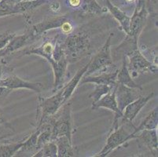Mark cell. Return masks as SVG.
<instances>
[{
    "instance_id": "cell-1",
    "label": "cell",
    "mask_w": 158,
    "mask_h": 157,
    "mask_svg": "<svg viewBox=\"0 0 158 157\" xmlns=\"http://www.w3.org/2000/svg\"><path fill=\"white\" fill-rule=\"evenodd\" d=\"M53 50H54L53 41L48 40V41H45L44 43H43L39 47H31V48H28L24 50L22 54L24 55L34 54V55L40 56V57L45 58L51 64L54 76V90H56L61 86V83H63V80H64L69 62L65 56L61 57L57 61L54 60L53 58Z\"/></svg>"
},
{
    "instance_id": "cell-2",
    "label": "cell",
    "mask_w": 158,
    "mask_h": 157,
    "mask_svg": "<svg viewBox=\"0 0 158 157\" xmlns=\"http://www.w3.org/2000/svg\"><path fill=\"white\" fill-rule=\"evenodd\" d=\"M122 47H126L124 54L128 57V63H127V68L132 78H135L139 74L144 72L157 73V65L150 62L143 55L138 47V42L135 41L130 37H126L125 40L122 43Z\"/></svg>"
},
{
    "instance_id": "cell-3",
    "label": "cell",
    "mask_w": 158,
    "mask_h": 157,
    "mask_svg": "<svg viewBox=\"0 0 158 157\" xmlns=\"http://www.w3.org/2000/svg\"><path fill=\"white\" fill-rule=\"evenodd\" d=\"M61 45L69 63L81 60L89 55L91 50L90 35L84 31H78L67 35Z\"/></svg>"
},
{
    "instance_id": "cell-4",
    "label": "cell",
    "mask_w": 158,
    "mask_h": 157,
    "mask_svg": "<svg viewBox=\"0 0 158 157\" xmlns=\"http://www.w3.org/2000/svg\"><path fill=\"white\" fill-rule=\"evenodd\" d=\"M51 126V141H55L57 138L66 136L72 140L73 123H72L71 104L64 103L55 114L47 119Z\"/></svg>"
},
{
    "instance_id": "cell-5",
    "label": "cell",
    "mask_w": 158,
    "mask_h": 157,
    "mask_svg": "<svg viewBox=\"0 0 158 157\" xmlns=\"http://www.w3.org/2000/svg\"><path fill=\"white\" fill-rule=\"evenodd\" d=\"M135 128L133 123L127 122H122V124L119 125L116 129L111 130V132L108 135L106 139V145L102 148L101 152L98 153L95 156L105 157L107 156L110 152H113L116 149L119 148L120 145L125 143L126 142L137 138V134H132V131L130 129Z\"/></svg>"
},
{
    "instance_id": "cell-6",
    "label": "cell",
    "mask_w": 158,
    "mask_h": 157,
    "mask_svg": "<svg viewBox=\"0 0 158 157\" xmlns=\"http://www.w3.org/2000/svg\"><path fill=\"white\" fill-rule=\"evenodd\" d=\"M63 105L64 102L61 89L51 97H43L40 96L38 97L36 112L37 127L47 123V119L55 114Z\"/></svg>"
},
{
    "instance_id": "cell-7",
    "label": "cell",
    "mask_w": 158,
    "mask_h": 157,
    "mask_svg": "<svg viewBox=\"0 0 158 157\" xmlns=\"http://www.w3.org/2000/svg\"><path fill=\"white\" fill-rule=\"evenodd\" d=\"M113 36V34H110L106 43H104L102 49L98 52L96 55L90 60V64L88 66L87 72H85V76L87 75L94 74L106 72L111 68L114 67L112 58L111 51H110V46H111V39Z\"/></svg>"
},
{
    "instance_id": "cell-8",
    "label": "cell",
    "mask_w": 158,
    "mask_h": 157,
    "mask_svg": "<svg viewBox=\"0 0 158 157\" xmlns=\"http://www.w3.org/2000/svg\"><path fill=\"white\" fill-rule=\"evenodd\" d=\"M56 28H59L62 33H64V35H68L73 31L74 26H73V21L69 17L64 15L44 20L33 25L31 31L35 36L38 37L49 30L56 29Z\"/></svg>"
},
{
    "instance_id": "cell-9",
    "label": "cell",
    "mask_w": 158,
    "mask_h": 157,
    "mask_svg": "<svg viewBox=\"0 0 158 157\" xmlns=\"http://www.w3.org/2000/svg\"><path fill=\"white\" fill-rule=\"evenodd\" d=\"M0 86L5 87L10 91L18 89H28L36 93H41L43 90L42 83L26 81L14 74L2 77L0 80Z\"/></svg>"
},
{
    "instance_id": "cell-10",
    "label": "cell",
    "mask_w": 158,
    "mask_h": 157,
    "mask_svg": "<svg viewBox=\"0 0 158 157\" xmlns=\"http://www.w3.org/2000/svg\"><path fill=\"white\" fill-rule=\"evenodd\" d=\"M116 86V85H115ZM115 86L114 88L104 95L103 97L99 99L95 103L92 104V109H98L100 108H105V109H110V111L115 113V118L113 120V127L111 130L116 129L119 126V122L123 116V112H120L118 108V105L116 100V95H115Z\"/></svg>"
},
{
    "instance_id": "cell-11",
    "label": "cell",
    "mask_w": 158,
    "mask_h": 157,
    "mask_svg": "<svg viewBox=\"0 0 158 157\" xmlns=\"http://www.w3.org/2000/svg\"><path fill=\"white\" fill-rule=\"evenodd\" d=\"M148 14L149 13H148L146 3L140 10H136V9L135 10L134 14L131 17L129 32L128 34H127V36L133 39L135 41H138L139 35L146 25Z\"/></svg>"
},
{
    "instance_id": "cell-12",
    "label": "cell",
    "mask_w": 158,
    "mask_h": 157,
    "mask_svg": "<svg viewBox=\"0 0 158 157\" xmlns=\"http://www.w3.org/2000/svg\"><path fill=\"white\" fill-rule=\"evenodd\" d=\"M138 91H142V90L130 88L125 85L116 83V86H115V95H116V100L120 112H123L124 108L128 104L139 97Z\"/></svg>"
},
{
    "instance_id": "cell-13",
    "label": "cell",
    "mask_w": 158,
    "mask_h": 157,
    "mask_svg": "<svg viewBox=\"0 0 158 157\" xmlns=\"http://www.w3.org/2000/svg\"><path fill=\"white\" fill-rule=\"evenodd\" d=\"M153 96H154L153 93H151L147 96H139L138 98L128 104L123 111V116L121 118L122 122L132 123L133 120L135 119L142 109L146 105L149 100L153 98Z\"/></svg>"
},
{
    "instance_id": "cell-14",
    "label": "cell",
    "mask_w": 158,
    "mask_h": 157,
    "mask_svg": "<svg viewBox=\"0 0 158 157\" xmlns=\"http://www.w3.org/2000/svg\"><path fill=\"white\" fill-rule=\"evenodd\" d=\"M36 38L37 37L31 31L23 35H15V36L11 39L9 43L3 49L0 50V58L13 54L14 52L28 45V43Z\"/></svg>"
},
{
    "instance_id": "cell-15",
    "label": "cell",
    "mask_w": 158,
    "mask_h": 157,
    "mask_svg": "<svg viewBox=\"0 0 158 157\" xmlns=\"http://www.w3.org/2000/svg\"><path fill=\"white\" fill-rule=\"evenodd\" d=\"M118 69L111 72H102L95 74L84 75L80 80L79 84L83 85L85 83H94V84H116V76Z\"/></svg>"
},
{
    "instance_id": "cell-16",
    "label": "cell",
    "mask_w": 158,
    "mask_h": 157,
    "mask_svg": "<svg viewBox=\"0 0 158 157\" xmlns=\"http://www.w3.org/2000/svg\"><path fill=\"white\" fill-rule=\"evenodd\" d=\"M89 64H90V61L86 65H84V67L79 69L77 72L76 73V75L73 77V79L65 86H62L61 90H62V97L64 104L66 103V102L69 100V98L71 97L72 95H73V92L75 91L76 88L77 87L79 83H80V80H81L82 77L84 76V75L87 72Z\"/></svg>"
},
{
    "instance_id": "cell-17",
    "label": "cell",
    "mask_w": 158,
    "mask_h": 157,
    "mask_svg": "<svg viewBox=\"0 0 158 157\" xmlns=\"http://www.w3.org/2000/svg\"><path fill=\"white\" fill-rule=\"evenodd\" d=\"M136 134V138L139 141V143L148 148L150 152H153L154 151H157L158 142L156 129L143 130L138 132Z\"/></svg>"
},
{
    "instance_id": "cell-18",
    "label": "cell",
    "mask_w": 158,
    "mask_h": 157,
    "mask_svg": "<svg viewBox=\"0 0 158 157\" xmlns=\"http://www.w3.org/2000/svg\"><path fill=\"white\" fill-rule=\"evenodd\" d=\"M105 3H106V7H107L108 10L111 13L112 15L113 16L115 19L118 21L120 24V27L123 31L126 33V35L128 34L129 32V27H130V21L131 17L127 16L125 13L121 10L118 7L113 5L110 0H105Z\"/></svg>"
},
{
    "instance_id": "cell-19",
    "label": "cell",
    "mask_w": 158,
    "mask_h": 157,
    "mask_svg": "<svg viewBox=\"0 0 158 157\" xmlns=\"http://www.w3.org/2000/svg\"><path fill=\"white\" fill-rule=\"evenodd\" d=\"M116 83L125 85V86H128L130 88H134L139 90H143L142 86H141L140 85L137 84V83L134 81L132 76H131L130 72H129L128 71V68H127V60H125V57H123L121 68H120V70H118V72H117V76H116Z\"/></svg>"
},
{
    "instance_id": "cell-20",
    "label": "cell",
    "mask_w": 158,
    "mask_h": 157,
    "mask_svg": "<svg viewBox=\"0 0 158 157\" xmlns=\"http://www.w3.org/2000/svg\"><path fill=\"white\" fill-rule=\"evenodd\" d=\"M54 142L57 145V157H72L76 155L72 140L68 137H59Z\"/></svg>"
},
{
    "instance_id": "cell-21",
    "label": "cell",
    "mask_w": 158,
    "mask_h": 157,
    "mask_svg": "<svg viewBox=\"0 0 158 157\" xmlns=\"http://www.w3.org/2000/svg\"><path fill=\"white\" fill-rule=\"evenodd\" d=\"M158 124V108L156 107L153 109L151 112L146 116L143 122L140 123L138 127L135 128L132 132V134H135L138 132L143 130H153L157 128Z\"/></svg>"
},
{
    "instance_id": "cell-22",
    "label": "cell",
    "mask_w": 158,
    "mask_h": 157,
    "mask_svg": "<svg viewBox=\"0 0 158 157\" xmlns=\"http://www.w3.org/2000/svg\"><path fill=\"white\" fill-rule=\"evenodd\" d=\"M33 157H57V148L54 141H50L41 147Z\"/></svg>"
},
{
    "instance_id": "cell-23",
    "label": "cell",
    "mask_w": 158,
    "mask_h": 157,
    "mask_svg": "<svg viewBox=\"0 0 158 157\" xmlns=\"http://www.w3.org/2000/svg\"><path fill=\"white\" fill-rule=\"evenodd\" d=\"M24 141L15 143L2 144L0 145V157H12L18 153L23 145Z\"/></svg>"
},
{
    "instance_id": "cell-24",
    "label": "cell",
    "mask_w": 158,
    "mask_h": 157,
    "mask_svg": "<svg viewBox=\"0 0 158 157\" xmlns=\"http://www.w3.org/2000/svg\"><path fill=\"white\" fill-rule=\"evenodd\" d=\"M116 85V84H115ZM115 85L110 84H95L94 90L89 95V98L92 99V104L95 103L96 101L103 97L104 95L111 91L114 88Z\"/></svg>"
},
{
    "instance_id": "cell-25",
    "label": "cell",
    "mask_w": 158,
    "mask_h": 157,
    "mask_svg": "<svg viewBox=\"0 0 158 157\" xmlns=\"http://www.w3.org/2000/svg\"><path fill=\"white\" fill-rule=\"evenodd\" d=\"M80 7L85 12L96 15H100L105 11L96 0H82Z\"/></svg>"
},
{
    "instance_id": "cell-26",
    "label": "cell",
    "mask_w": 158,
    "mask_h": 157,
    "mask_svg": "<svg viewBox=\"0 0 158 157\" xmlns=\"http://www.w3.org/2000/svg\"><path fill=\"white\" fill-rule=\"evenodd\" d=\"M40 127H36V130L33 132L26 140L24 141L23 145L21 146V149L19 152H31V151L35 150V147H36L37 143V138H38L39 134L40 133Z\"/></svg>"
},
{
    "instance_id": "cell-27",
    "label": "cell",
    "mask_w": 158,
    "mask_h": 157,
    "mask_svg": "<svg viewBox=\"0 0 158 157\" xmlns=\"http://www.w3.org/2000/svg\"><path fill=\"white\" fill-rule=\"evenodd\" d=\"M15 33H13L11 31H5L0 34V50L3 49L9 43L11 39L15 36Z\"/></svg>"
},
{
    "instance_id": "cell-28",
    "label": "cell",
    "mask_w": 158,
    "mask_h": 157,
    "mask_svg": "<svg viewBox=\"0 0 158 157\" xmlns=\"http://www.w3.org/2000/svg\"><path fill=\"white\" fill-rule=\"evenodd\" d=\"M82 0H67V3L72 8H78L81 5Z\"/></svg>"
},
{
    "instance_id": "cell-29",
    "label": "cell",
    "mask_w": 158,
    "mask_h": 157,
    "mask_svg": "<svg viewBox=\"0 0 158 157\" xmlns=\"http://www.w3.org/2000/svg\"><path fill=\"white\" fill-rule=\"evenodd\" d=\"M2 1L5 2L6 4H7V5H9L10 6L14 7L16 4H18V2H21V1H23V0H2Z\"/></svg>"
},
{
    "instance_id": "cell-30",
    "label": "cell",
    "mask_w": 158,
    "mask_h": 157,
    "mask_svg": "<svg viewBox=\"0 0 158 157\" xmlns=\"http://www.w3.org/2000/svg\"><path fill=\"white\" fill-rule=\"evenodd\" d=\"M0 124H3V125H6V126H8V123L6 122L5 118L3 117V116L1 114V112H0Z\"/></svg>"
},
{
    "instance_id": "cell-31",
    "label": "cell",
    "mask_w": 158,
    "mask_h": 157,
    "mask_svg": "<svg viewBox=\"0 0 158 157\" xmlns=\"http://www.w3.org/2000/svg\"><path fill=\"white\" fill-rule=\"evenodd\" d=\"M2 77V63H1V60H0V80Z\"/></svg>"
},
{
    "instance_id": "cell-32",
    "label": "cell",
    "mask_w": 158,
    "mask_h": 157,
    "mask_svg": "<svg viewBox=\"0 0 158 157\" xmlns=\"http://www.w3.org/2000/svg\"><path fill=\"white\" fill-rule=\"evenodd\" d=\"M6 138V135H3V136L0 137V140H2V139H4V138Z\"/></svg>"
},
{
    "instance_id": "cell-33",
    "label": "cell",
    "mask_w": 158,
    "mask_h": 157,
    "mask_svg": "<svg viewBox=\"0 0 158 157\" xmlns=\"http://www.w3.org/2000/svg\"><path fill=\"white\" fill-rule=\"evenodd\" d=\"M127 2H135V0H126Z\"/></svg>"
},
{
    "instance_id": "cell-34",
    "label": "cell",
    "mask_w": 158,
    "mask_h": 157,
    "mask_svg": "<svg viewBox=\"0 0 158 157\" xmlns=\"http://www.w3.org/2000/svg\"><path fill=\"white\" fill-rule=\"evenodd\" d=\"M23 1H30V0H23Z\"/></svg>"
},
{
    "instance_id": "cell-35",
    "label": "cell",
    "mask_w": 158,
    "mask_h": 157,
    "mask_svg": "<svg viewBox=\"0 0 158 157\" xmlns=\"http://www.w3.org/2000/svg\"><path fill=\"white\" fill-rule=\"evenodd\" d=\"M0 1H1V0H0Z\"/></svg>"
}]
</instances>
